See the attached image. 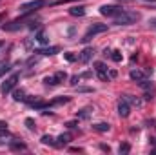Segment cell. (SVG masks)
I'll return each mask as SVG.
<instances>
[{
	"label": "cell",
	"mask_w": 156,
	"mask_h": 155,
	"mask_svg": "<svg viewBox=\"0 0 156 155\" xmlns=\"http://www.w3.org/2000/svg\"><path fill=\"white\" fill-rule=\"evenodd\" d=\"M138 20H140V13H136V11H125V9L118 17H115V24H118V26H129V24H134Z\"/></svg>",
	"instance_id": "obj_1"
},
{
	"label": "cell",
	"mask_w": 156,
	"mask_h": 155,
	"mask_svg": "<svg viewBox=\"0 0 156 155\" xmlns=\"http://www.w3.org/2000/svg\"><path fill=\"white\" fill-rule=\"evenodd\" d=\"M104 31H107V26H105V24H93V26H91V28L85 31V35H83L82 42H83V44H87V42L93 39L94 35H98V33H104Z\"/></svg>",
	"instance_id": "obj_2"
},
{
	"label": "cell",
	"mask_w": 156,
	"mask_h": 155,
	"mask_svg": "<svg viewBox=\"0 0 156 155\" xmlns=\"http://www.w3.org/2000/svg\"><path fill=\"white\" fill-rule=\"evenodd\" d=\"M122 11H123V7H122V6H111V4H105V6H102V7H100V13H102L104 17H109V18L118 17Z\"/></svg>",
	"instance_id": "obj_3"
},
{
	"label": "cell",
	"mask_w": 156,
	"mask_h": 155,
	"mask_svg": "<svg viewBox=\"0 0 156 155\" xmlns=\"http://www.w3.org/2000/svg\"><path fill=\"white\" fill-rule=\"evenodd\" d=\"M44 6V2L42 0H33V2H27V4H22L20 7H18V11H20V15H29V13H33L35 9H38Z\"/></svg>",
	"instance_id": "obj_4"
},
{
	"label": "cell",
	"mask_w": 156,
	"mask_h": 155,
	"mask_svg": "<svg viewBox=\"0 0 156 155\" xmlns=\"http://www.w3.org/2000/svg\"><path fill=\"white\" fill-rule=\"evenodd\" d=\"M26 20H27V15H22L20 18L13 20V22H9V24H4L2 29H4V31H16V29H20V28L26 24Z\"/></svg>",
	"instance_id": "obj_5"
},
{
	"label": "cell",
	"mask_w": 156,
	"mask_h": 155,
	"mask_svg": "<svg viewBox=\"0 0 156 155\" xmlns=\"http://www.w3.org/2000/svg\"><path fill=\"white\" fill-rule=\"evenodd\" d=\"M16 80H18V75H11L9 78H5L4 82H2V86H0V91H2V95H7L15 86H16Z\"/></svg>",
	"instance_id": "obj_6"
},
{
	"label": "cell",
	"mask_w": 156,
	"mask_h": 155,
	"mask_svg": "<svg viewBox=\"0 0 156 155\" xmlns=\"http://www.w3.org/2000/svg\"><path fill=\"white\" fill-rule=\"evenodd\" d=\"M129 112H131L129 102L125 99H120V102H118V115L122 117V119H125V117H129Z\"/></svg>",
	"instance_id": "obj_7"
},
{
	"label": "cell",
	"mask_w": 156,
	"mask_h": 155,
	"mask_svg": "<svg viewBox=\"0 0 156 155\" xmlns=\"http://www.w3.org/2000/svg\"><path fill=\"white\" fill-rule=\"evenodd\" d=\"M94 71L98 73V77L102 80H107L109 78V73H107V66L104 62H94Z\"/></svg>",
	"instance_id": "obj_8"
},
{
	"label": "cell",
	"mask_w": 156,
	"mask_h": 155,
	"mask_svg": "<svg viewBox=\"0 0 156 155\" xmlns=\"http://www.w3.org/2000/svg\"><path fill=\"white\" fill-rule=\"evenodd\" d=\"M93 53H94V51H93V47H85V49L80 53V57H78V59H80V62H83V64H85V62H89V60H91V57H93Z\"/></svg>",
	"instance_id": "obj_9"
},
{
	"label": "cell",
	"mask_w": 156,
	"mask_h": 155,
	"mask_svg": "<svg viewBox=\"0 0 156 155\" xmlns=\"http://www.w3.org/2000/svg\"><path fill=\"white\" fill-rule=\"evenodd\" d=\"M69 15H73V17H83L85 15V7L83 6H75V7L69 9Z\"/></svg>",
	"instance_id": "obj_10"
},
{
	"label": "cell",
	"mask_w": 156,
	"mask_h": 155,
	"mask_svg": "<svg viewBox=\"0 0 156 155\" xmlns=\"http://www.w3.org/2000/svg\"><path fill=\"white\" fill-rule=\"evenodd\" d=\"M129 77L133 78V80H136V82H138V80H144V78H145V73H144L142 70H131Z\"/></svg>",
	"instance_id": "obj_11"
},
{
	"label": "cell",
	"mask_w": 156,
	"mask_h": 155,
	"mask_svg": "<svg viewBox=\"0 0 156 155\" xmlns=\"http://www.w3.org/2000/svg\"><path fill=\"white\" fill-rule=\"evenodd\" d=\"M58 51H60V49L53 46V47H45V49H37L35 53H38V55H45V57H47V55H55V53H58Z\"/></svg>",
	"instance_id": "obj_12"
},
{
	"label": "cell",
	"mask_w": 156,
	"mask_h": 155,
	"mask_svg": "<svg viewBox=\"0 0 156 155\" xmlns=\"http://www.w3.org/2000/svg\"><path fill=\"white\" fill-rule=\"evenodd\" d=\"M13 99L16 100V102H22V100H26V91L20 88V89H15L13 91Z\"/></svg>",
	"instance_id": "obj_13"
},
{
	"label": "cell",
	"mask_w": 156,
	"mask_h": 155,
	"mask_svg": "<svg viewBox=\"0 0 156 155\" xmlns=\"http://www.w3.org/2000/svg\"><path fill=\"white\" fill-rule=\"evenodd\" d=\"M109 128H111V126H109L107 122H98V124H94V126H93V130L102 131V133H104V131H109Z\"/></svg>",
	"instance_id": "obj_14"
},
{
	"label": "cell",
	"mask_w": 156,
	"mask_h": 155,
	"mask_svg": "<svg viewBox=\"0 0 156 155\" xmlns=\"http://www.w3.org/2000/svg\"><path fill=\"white\" fill-rule=\"evenodd\" d=\"M138 86H140V88H144L145 91H149V89H153V82H149L147 78H144V80H138Z\"/></svg>",
	"instance_id": "obj_15"
},
{
	"label": "cell",
	"mask_w": 156,
	"mask_h": 155,
	"mask_svg": "<svg viewBox=\"0 0 156 155\" xmlns=\"http://www.w3.org/2000/svg\"><path fill=\"white\" fill-rule=\"evenodd\" d=\"M42 142L47 144V146H58V142H55V139H53L51 135H44V137H42Z\"/></svg>",
	"instance_id": "obj_16"
},
{
	"label": "cell",
	"mask_w": 156,
	"mask_h": 155,
	"mask_svg": "<svg viewBox=\"0 0 156 155\" xmlns=\"http://www.w3.org/2000/svg\"><path fill=\"white\" fill-rule=\"evenodd\" d=\"M91 113H93V110H91V108H83V110H80V112H78V119H89Z\"/></svg>",
	"instance_id": "obj_17"
},
{
	"label": "cell",
	"mask_w": 156,
	"mask_h": 155,
	"mask_svg": "<svg viewBox=\"0 0 156 155\" xmlns=\"http://www.w3.org/2000/svg\"><path fill=\"white\" fill-rule=\"evenodd\" d=\"M127 102H131V104H134V106H142V100L140 99H136V97H133V95H125L123 97Z\"/></svg>",
	"instance_id": "obj_18"
},
{
	"label": "cell",
	"mask_w": 156,
	"mask_h": 155,
	"mask_svg": "<svg viewBox=\"0 0 156 155\" xmlns=\"http://www.w3.org/2000/svg\"><path fill=\"white\" fill-rule=\"evenodd\" d=\"M37 40H38L40 44H47V42H49L47 35H45V31H38V33H37Z\"/></svg>",
	"instance_id": "obj_19"
},
{
	"label": "cell",
	"mask_w": 156,
	"mask_h": 155,
	"mask_svg": "<svg viewBox=\"0 0 156 155\" xmlns=\"http://www.w3.org/2000/svg\"><path fill=\"white\" fill-rule=\"evenodd\" d=\"M111 59H113L115 62H122L123 55H122V51H118V49H115V51H111Z\"/></svg>",
	"instance_id": "obj_20"
},
{
	"label": "cell",
	"mask_w": 156,
	"mask_h": 155,
	"mask_svg": "<svg viewBox=\"0 0 156 155\" xmlns=\"http://www.w3.org/2000/svg\"><path fill=\"white\" fill-rule=\"evenodd\" d=\"M71 141V135L69 133H62L60 137H58V144H67Z\"/></svg>",
	"instance_id": "obj_21"
},
{
	"label": "cell",
	"mask_w": 156,
	"mask_h": 155,
	"mask_svg": "<svg viewBox=\"0 0 156 155\" xmlns=\"http://www.w3.org/2000/svg\"><path fill=\"white\" fill-rule=\"evenodd\" d=\"M11 150H26V144L18 141H11Z\"/></svg>",
	"instance_id": "obj_22"
},
{
	"label": "cell",
	"mask_w": 156,
	"mask_h": 155,
	"mask_svg": "<svg viewBox=\"0 0 156 155\" xmlns=\"http://www.w3.org/2000/svg\"><path fill=\"white\" fill-rule=\"evenodd\" d=\"M9 70H11V64L5 62V60H2V62H0V75H4V73L9 71Z\"/></svg>",
	"instance_id": "obj_23"
},
{
	"label": "cell",
	"mask_w": 156,
	"mask_h": 155,
	"mask_svg": "<svg viewBox=\"0 0 156 155\" xmlns=\"http://www.w3.org/2000/svg\"><path fill=\"white\" fill-rule=\"evenodd\" d=\"M55 78H56V82L60 84V82H64V80L67 78V73H66V71H56V73H55Z\"/></svg>",
	"instance_id": "obj_24"
},
{
	"label": "cell",
	"mask_w": 156,
	"mask_h": 155,
	"mask_svg": "<svg viewBox=\"0 0 156 155\" xmlns=\"http://www.w3.org/2000/svg\"><path fill=\"white\" fill-rule=\"evenodd\" d=\"M44 82L47 84V86H56L58 82H56V78H55V75H51V77H45L44 78Z\"/></svg>",
	"instance_id": "obj_25"
},
{
	"label": "cell",
	"mask_w": 156,
	"mask_h": 155,
	"mask_svg": "<svg viewBox=\"0 0 156 155\" xmlns=\"http://www.w3.org/2000/svg\"><path fill=\"white\" fill-rule=\"evenodd\" d=\"M66 102H69V97H58V99H55L51 104H66Z\"/></svg>",
	"instance_id": "obj_26"
},
{
	"label": "cell",
	"mask_w": 156,
	"mask_h": 155,
	"mask_svg": "<svg viewBox=\"0 0 156 155\" xmlns=\"http://www.w3.org/2000/svg\"><path fill=\"white\" fill-rule=\"evenodd\" d=\"M129 150H131V146H129L127 142H123V144H120V148H118V152H120V153H127Z\"/></svg>",
	"instance_id": "obj_27"
},
{
	"label": "cell",
	"mask_w": 156,
	"mask_h": 155,
	"mask_svg": "<svg viewBox=\"0 0 156 155\" xmlns=\"http://www.w3.org/2000/svg\"><path fill=\"white\" fill-rule=\"evenodd\" d=\"M26 126H27L29 130H35V128H37V124H35L33 119H26Z\"/></svg>",
	"instance_id": "obj_28"
},
{
	"label": "cell",
	"mask_w": 156,
	"mask_h": 155,
	"mask_svg": "<svg viewBox=\"0 0 156 155\" xmlns=\"http://www.w3.org/2000/svg\"><path fill=\"white\" fill-rule=\"evenodd\" d=\"M64 57H66V60H69V62H75V60H76V55H73V53H66Z\"/></svg>",
	"instance_id": "obj_29"
},
{
	"label": "cell",
	"mask_w": 156,
	"mask_h": 155,
	"mask_svg": "<svg viewBox=\"0 0 156 155\" xmlns=\"http://www.w3.org/2000/svg\"><path fill=\"white\" fill-rule=\"evenodd\" d=\"M80 78H82V75H75V77L71 78V84H73V86H76V82H80Z\"/></svg>",
	"instance_id": "obj_30"
},
{
	"label": "cell",
	"mask_w": 156,
	"mask_h": 155,
	"mask_svg": "<svg viewBox=\"0 0 156 155\" xmlns=\"http://www.w3.org/2000/svg\"><path fill=\"white\" fill-rule=\"evenodd\" d=\"M7 130V122L5 120H0V131H5Z\"/></svg>",
	"instance_id": "obj_31"
},
{
	"label": "cell",
	"mask_w": 156,
	"mask_h": 155,
	"mask_svg": "<svg viewBox=\"0 0 156 155\" xmlns=\"http://www.w3.org/2000/svg\"><path fill=\"white\" fill-rule=\"evenodd\" d=\"M116 77V71H115V70H111V71H109V78H115Z\"/></svg>",
	"instance_id": "obj_32"
},
{
	"label": "cell",
	"mask_w": 156,
	"mask_h": 155,
	"mask_svg": "<svg viewBox=\"0 0 156 155\" xmlns=\"http://www.w3.org/2000/svg\"><path fill=\"white\" fill-rule=\"evenodd\" d=\"M35 62H37V59H35V57H33V59H29V60H27V64H29V66H31V64H35Z\"/></svg>",
	"instance_id": "obj_33"
},
{
	"label": "cell",
	"mask_w": 156,
	"mask_h": 155,
	"mask_svg": "<svg viewBox=\"0 0 156 155\" xmlns=\"http://www.w3.org/2000/svg\"><path fill=\"white\" fill-rule=\"evenodd\" d=\"M120 2H134V0H120ZM151 2H154V0H151Z\"/></svg>",
	"instance_id": "obj_34"
},
{
	"label": "cell",
	"mask_w": 156,
	"mask_h": 155,
	"mask_svg": "<svg viewBox=\"0 0 156 155\" xmlns=\"http://www.w3.org/2000/svg\"><path fill=\"white\" fill-rule=\"evenodd\" d=\"M60 2H71V0H58V2H56V4H60Z\"/></svg>",
	"instance_id": "obj_35"
},
{
	"label": "cell",
	"mask_w": 156,
	"mask_h": 155,
	"mask_svg": "<svg viewBox=\"0 0 156 155\" xmlns=\"http://www.w3.org/2000/svg\"><path fill=\"white\" fill-rule=\"evenodd\" d=\"M2 46H4V42H2V40H0V47H2Z\"/></svg>",
	"instance_id": "obj_36"
},
{
	"label": "cell",
	"mask_w": 156,
	"mask_h": 155,
	"mask_svg": "<svg viewBox=\"0 0 156 155\" xmlns=\"http://www.w3.org/2000/svg\"><path fill=\"white\" fill-rule=\"evenodd\" d=\"M2 18H4V15H2V13H0V20H2Z\"/></svg>",
	"instance_id": "obj_37"
}]
</instances>
